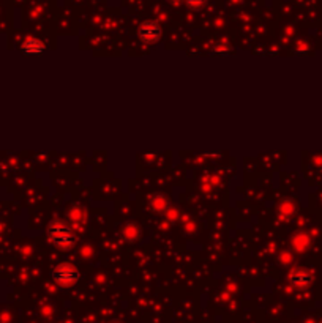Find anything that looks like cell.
I'll return each instance as SVG.
<instances>
[{
    "mask_svg": "<svg viewBox=\"0 0 322 323\" xmlns=\"http://www.w3.org/2000/svg\"><path fill=\"white\" fill-rule=\"evenodd\" d=\"M49 233L52 236V241L60 248H68L74 243L68 227L63 224H54V227H51Z\"/></svg>",
    "mask_w": 322,
    "mask_h": 323,
    "instance_id": "1",
    "label": "cell"
},
{
    "mask_svg": "<svg viewBox=\"0 0 322 323\" xmlns=\"http://www.w3.org/2000/svg\"><path fill=\"white\" fill-rule=\"evenodd\" d=\"M23 51L26 54H41L43 51H45V45H43L40 39L30 38L23 45Z\"/></svg>",
    "mask_w": 322,
    "mask_h": 323,
    "instance_id": "4",
    "label": "cell"
},
{
    "mask_svg": "<svg viewBox=\"0 0 322 323\" xmlns=\"http://www.w3.org/2000/svg\"><path fill=\"white\" fill-rule=\"evenodd\" d=\"M205 2H207V0H186V5H188L190 8L198 10V8H202V7L205 5Z\"/></svg>",
    "mask_w": 322,
    "mask_h": 323,
    "instance_id": "5",
    "label": "cell"
},
{
    "mask_svg": "<svg viewBox=\"0 0 322 323\" xmlns=\"http://www.w3.org/2000/svg\"><path fill=\"white\" fill-rule=\"evenodd\" d=\"M78 271L76 268L70 267V265H62V267H57L55 271H54V279L59 282V284H63V286H68V284H73L78 281Z\"/></svg>",
    "mask_w": 322,
    "mask_h": 323,
    "instance_id": "2",
    "label": "cell"
},
{
    "mask_svg": "<svg viewBox=\"0 0 322 323\" xmlns=\"http://www.w3.org/2000/svg\"><path fill=\"white\" fill-rule=\"evenodd\" d=\"M139 36L145 43H155L161 36V29L157 23H144L139 29Z\"/></svg>",
    "mask_w": 322,
    "mask_h": 323,
    "instance_id": "3",
    "label": "cell"
}]
</instances>
